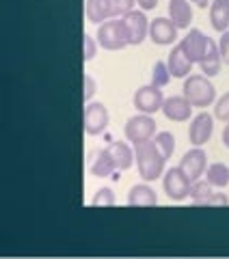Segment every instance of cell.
I'll use <instances>...</instances> for the list:
<instances>
[{
    "mask_svg": "<svg viewBox=\"0 0 229 259\" xmlns=\"http://www.w3.org/2000/svg\"><path fill=\"white\" fill-rule=\"evenodd\" d=\"M134 156H136V168L138 175L143 177V182H156L158 177L165 175V153L158 149L156 141H147L134 147Z\"/></svg>",
    "mask_w": 229,
    "mask_h": 259,
    "instance_id": "cell-1",
    "label": "cell"
},
{
    "mask_svg": "<svg viewBox=\"0 0 229 259\" xmlns=\"http://www.w3.org/2000/svg\"><path fill=\"white\" fill-rule=\"evenodd\" d=\"M182 95L188 97V102H190L195 108H208L216 102V89L210 82V76H206L203 71L184 78Z\"/></svg>",
    "mask_w": 229,
    "mask_h": 259,
    "instance_id": "cell-2",
    "label": "cell"
},
{
    "mask_svg": "<svg viewBox=\"0 0 229 259\" xmlns=\"http://www.w3.org/2000/svg\"><path fill=\"white\" fill-rule=\"evenodd\" d=\"M97 44L104 50H110V52H117V50H124L128 44V35H126V28H124V22L121 18H110L102 24H97Z\"/></svg>",
    "mask_w": 229,
    "mask_h": 259,
    "instance_id": "cell-3",
    "label": "cell"
},
{
    "mask_svg": "<svg viewBox=\"0 0 229 259\" xmlns=\"http://www.w3.org/2000/svg\"><path fill=\"white\" fill-rule=\"evenodd\" d=\"M124 134L126 139L130 141L136 147L141 143H147L156 136V119L154 115H147V112H141V115H134L126 121V127H124Z\"/></svg>",
    "mask_w": 229,
    "mask_h": 259,
    "instance_id": "cell-4",
    "label": "cell"
},
{
    "mask_svg": "<svg viewBox=\"0 0 229 259\" xmlns=\"http://www.w3.org/2000/svg\"><path fill=\"white\" fill-rule=\"evenodd\" d=\"M190 188H193V180L179 166H171L162 175V190L167 192L171 201H184L186 197H190Z\"/></svg>",
    "mask_w": 229,
    "mask_h": 259,
    "instance_id": "cell-5",
    "label": "cell"
},
{
    "mask_svg": "<svg viewBox=\"0 0 229 259\" xmlns=\"http://www.w3.org/2000/svg\"><path fill=\"white\" fill-rule=\"evenodd\" d=\"M212 44L214 41H212L206 32H201L199 28H188L186 37H182V41H179V46H182V50L186 52V56L193 63H197V65L203 61V56L210 52Z\"/></svg>",
    "mask_w": 229,
    "mask_h": 259,
    "instance_id": "cell-6",
    "label": "cell"
},
{
    "mask_svg": "<svg viewBox=\"0 0 229 259\" xmlns=\"http://www.w3.org/2000/svg\"><path fill=\"white\" fill-rule=\"evenodd\" d=\"M121 22H124V28H126V35H128V44L130 46H141L147 37H149V20H147L145 11H136L132 9L130 13H126L124 18H121Z\"/></svg>",
    "mask_w": 229,
    "mask_h": 259,
    "instance_id": "cell-7",
    "label": "cell"
},
{
    "mask_svg": "<svg viewBox=\"0 0 229 259\" xmlns=\"http://www.w3.org/2000/svg\"><path fill=\"white\" fill-rule=\"evenodd\" d=\"M110 123V115L108 108L102 102H87L85 106V115H83V127L89 136H97L102 134Z\"/></svg>",
    "mask_w": 229,
    "mask_h": 259,
    "instance_id": "cell-8",
    "label": "cell"
},
{
    "mask_svg": "<svg viewBox=\"0 0 229 259\" xmlns=\"http://www.w3.org/2000/svg\"><path fill=\"white\" fill-rule=\"evenodd\" d=\"M132 104L138 112H147V115H156L158 110H162L165 104V95H162L160 87L145 84L141 89H136V93L132 97Z\"/></svg>",
    "mask_w": 229,
    "mask_h": 259,
    "instance_id": "cell-9",
    "label": "cell"
},
{
    "mask_svg": "<svg viewBox=\"0 0 229 259\" xmlns=\"http://www.w3.org/2000/svg\"><path fill=\"white\" fill-rule=\"evenodd\" d=\"M212 132H214V117L208 110H201L188 125V141L193 147H203L212 139Z\"/></svg>",
    "mask_w": 229,
    "mask_h": 259,
    "instance_id": "cell-10",
    "label": "cell"
},
{
    "mask_svg": "<svg viewBox=\"0 0 229 259\" xmlns=\"http://www.w3.org/2000/svg\"><path fill=\"white\" fill-rule=\"evenodd\" d=\"M179 168H182L193 182L201 180V175H206V171H208V153L201 147H193L179 160Z\"/></svg>",
    "mask_w": 229,
    "mask_h": 259,
    "instance_id": "cell-11",
    "label": "cell"
},
{
    "mask_svg": "<svg viewBox=\"0 0 229 259\" xmlns=\"http://www.w3.org/2000/svg\"><path fill=\"white\" fill-rule=\"evenodd\" d=\"M193 104L188 102L186 95H171L165 97V104H162V115L169 121H175V123H184L193 117Z\"/></svg>",
    "mask_w": 229,
    "mask_h": 259,
    "instance_id": "cell-12",
    "label": "cell"
},
{
    "mask_svg": "<svg viewBox=\"0 0 229 259\" xmlns=\"http://www.w3.org/2000/svg\"><path fill=\"white\" fill-rule=\"evenodd\" d=\"M177 26L171 18H156L149 24V39L156 46H171L177 41Z\"/></svg>",
    "mask_w": 229,
    "mask_h": 259,
    "instance_id": "cell-13",
    "label": "cell"
},
{
    "mask_svg": "<svg viewBox=\"0 0 229 259\" xmlns=\"http://www.w3.org/2000/svg\"><path fill=\"white\" fill-rule=\"evenodd\" d=\"M167 65H169V71H171V76L173 78H188L190 76V71H193V61L186 56V52L182 50V46H173L171 48V54H169V59H167Z\"/></svg>",
    "mask_w": 229,
    "mask_h": 259,
    "instance_id": "cell-14",
    "label": "cell"
},
{
    "mask_svg": "<svg viewBox=\"0 0 229 259\" xmlns=\"http://www.w3.org/2000/svg\"><path fill=\"white\" fill-rule=\"evenodd\" d=\"M158 203V194L149 184H136L128 192V205L132 207H154Z\"/></svg>",
    "mask_w": 229,
    "mask_h": 259,
    "instance_id": "cell-15",
    "label": "cell"
},
{
    "mask_svg": "<svg viewBox=\"0 0 229 259\" xmlns=\"http://www.w3.org/2000/svg\"><path fill=\"white\" fill-rule=\"evenodd\" d=\"M108 153L112 156V160H114V164H117V171H128L130 166L134 164V149L130 147L128 143H124V141H112L108 147Z\"/></svg>",
    "mask_w": 229,
    "mask_h": 259,
    "instance_id": "cell-16",
    "label": "cell"
},
{
    "mask_svg": "<svg viewBox=\"0 0 229 259\" xmlns=\"http://www.w3.org/2000/svg\"><path fill=\"white\" fill-rule=\"evenodd\" d=\"M169 18L175 22L177 28H186L193 22V7L190 0H169Z\"/></svg>",
    "mask_w": 229,
    "mask_h": 259,
    "instance_id": "cell-17",
    "label": "cell"
},
{
    "mask_svg": "<svg viewBox=\"0 0 229 259\" xmlns=\"http://www.w3.org/2000/svg\"><path fill=\"white\" fill-rule=\"evenodd\" d=\"M210 24L216 32L229 30V0H212L210 3Z\"/></svg>",
    "mask_w": 229,
    "mask_h": 259,
    "instance_id": "cell-18",
    "label": "cell"
},
{
    "mask_svg": "<svg viewBox=\"0 0 229 259\" xmlns=\"http://www.w3.org/2000/svg\"><path fill=\"white\" fill-rule=\"evenodd\" d=\"M89 171H91L93 177H108L112 175L114 171H117V164H114L112 156L108 153V149H100L95 153V158L91 162V166H89Z\"/></svg>",
    "mask_w": 229,
    "mask_h": 259,
    "instance_id": "cell-19",
    "label": "cell"
},
{
    "mask_svg": "<svg viewBox=\"0 0 229 259\" xmlns=\"http://www.w3.org/2000/svg\"><path fill=\"white\" fill-rule=\"evenodd\" d=\"M85 15L91 24H102L110 20V0H87Z\"/></svg>",
    "mask_w": 229,
    "mask_h": 259,
    "instance_id": "cell-20",
    "label": "cell"
},
{
    "mask_svg": "<svg viewBox=\"0 0 229 259\" xmlns=\"http://www.w3.org/2000/svg\"><path fill=\"white\" fill-rule=\"evenodd\" d=\"M206 180L214 186V188H225L229 184V166L223 162H214V164L208 166L206 171Z\"/></svg>",
    "mask_w": 229,
    "mask_h": 259,
    "instance_id": "cell-21",
    "label": "cell"
},
{
    "mask_svg": "<svg viewBox=\"0 0 229 259\" xmlns=\"http://www.w3.org/2000/svg\"><path fill=\"white\" fill-rule=\"evenodd\" d=\"M220 63H223V59H220L218 44H212L210 52L203 56V61L199 63V69H201L206 76H216L218 71H220Z\"/></svg>",
    "mask_w": 229,
    "mask_h": 259,
    "instance_id": "cell-22",
    "label": "cell"
},
{
    "mask_svg": "<svg viewBox=\"0 0 229 259\" xmlns=\"http://www.w3.org/2000/svg\"><path fill=\"white\" fill-rule=\"evenodd\" d=\"M212 192H214V186L208 180H195L193 188H190V199L195 205H203V201H206Z\"/></svg>",
    "mask_w": 229,
    "mask_h": 259,
    "instance_id": "cell-23",
    "label": "cell"
},
{
    "mask_svg": "<svg viewBox=\"0 0 229 259\" xmlns=\"http://www.w3.org/2000/svg\"><path fill=\"white\" fill-rule=\"evenodd\" d=\"M171 78H173V76H171L169 65L165 61H158L156 65H154V69H151V84L154 87H160V89L167 87Z\"/></svg>",
    "mask_w": 229,
    "mask_h": 259,
    "instance_id": "cell-24",
    "label": "cell"
},
{
    "mask_svg": "<svg viewBox=\"0 0 229 259\" xmlns=\"http://www.w3.org/2000/svg\"><path fill=\"white\" fill-rule=\"evenodd\" d=\"M154 141H156L158 149L165 153V158H167V160L173 156V151H175V136L171 134V132H158L156 136H154Z\"/></svg>",
    "mask_w": 229,
    "mask_h": 259,
    "instance_id": "cell-25",
    "label": "cell"
},
{
    "mask_svg": "<svg viewBox=\"0 0 229 259\" xmlns=\"http://www.w3.org/2000/svg\"><path fill=\"white\" fill-rule=\"evenodd\" d=\"M114 192H112V188H108V186H104V188H100V190H95V194H93V199H91V205H95V207H110V205H114Z\"/></svg>",
    "mask_w": 229,
    "mask_h": 259,
    "instance_id": "cell-26",
    "label": "cell"
},
{
    "mask_svg": "<svg viewBox=\"0 0 229 259\" xmlns=\"http://www.w3.org/2000/svg\"><path fill=\"white\" fill-rule=\"evenodd\" d=\"M136 0H110V18H124L134 9Z\"/></svg>",
    "mask_w": 229,
    "mask_h": 259,
    "instance_id": "cell-27",
    "label": "cell"
},
{
    "mask_svg": "<svg viewBox=\"0 0 229 259\" xmlns=\"http://www.w3.org/2000/svg\"><path fill=\"white\" fill-rule=\"evenodd\" d=\"M214 117L218 121H223V123H227V121H229V91L223 93L214 102Z\"/></svg>",
    "mask_w": 229,
    "mask_h": 259,
    "instance_id": "cell-28",
    "label": "cell"
},
{
    "mask_svg": "<svg viewBox=\"0 0 229 259\" xmlns=\"http://www.w3.org/2000/svg\"><path fill=\"white\" fill-rule=\"evenodd\" d=\"M97 48H100L97 39L85 32V37H83V61H85V63H89V61H93V59H95Z\"/></svg>",
    "mask_w": 229,
    "mask_h": 259,
    "instance_id": "cell-29",
    "label": "cell"
},
{
    "mask_svg": "<svg viewBox=\"0 0 229 259\" xmlns=\"http://www.w3.org/2000/svg\"><path fill=\"white\" fill-rule=\"evenodd\" d=\"M95 91H97L95 80L89 76V74H85V78H83V100L85 102H91V97L95 95Z\"/></svg>",
    "mask_w": 229,
    "mask_h": 259,
    "instance_id": "cell-30",
    "label": "cell"
},
{
    "mask_svg": "<svg viewBox=\"0 0 229 259\" xmlns=\"http://www.w3.org/2000/svg\"><path fill=\"white\" fill-rule=\"evenodd\" d=\"M218 50H220V59H223V63H225V65H229V30L220 32Z\"/></svg>",
    "mask_w": 229,
    "mask_h": 259,
    "instance_id": "cell-31",
    "label": "cell"
},
{
    "mask_svg": "<svg viewBox=\"0 0 229 259\" xmlns=\"http://www.w3.org/2000/svg\"><path fill=\"white\" fill-rule=\"evenodd\" d=\"M229 203V197L225 192H212L210 197L203 201V205H227Z\"/></svg>",
    "mask_w": 229,
    "mask_h": 259,
    "instance_id": "cell-32",
    "label": "cell"
},
{
    "mask_svg": "<svg viewBox=\"0 0 229 259\" xmlns=\"http://www.w3.org/2000/svg\"><path fill=\"white\" fill-rule=\"evenodd\" d=\"M136 5L141 7L143 11H151V9H156L158 7V0H136Z\"/></svg>",
    "mask_w": 229,
    "mask_h": 259,
    "instance_id": "cell-33",
    "label": "cell"
},
{
    "mask_svg": "<svg viewBox=\"0 0 229 259\" xmlns=\"http://www.w3.org/2000/svg\"><path fill=\"white\" fill-rule=\"evenodd\" d=\"M220 141H223V145L229 149V121H227V125H225V130H223V136H220Z\"/></svg>",
    "mask_w": 229,
    "mask_h": 259,
    "instance_id": "cell-34",
    "label": "cell"
},
{
    "mask_svg": "<svg viewBox=\"0 0 229 259\" xmlns=\"http://www.w3.org/2000/svg\"><path fill=\"white\" fill-rule=\"evenodd\" d=\"M190 3H193V5H197L199 9H206V7L210 5V0H190Z\"/></svg>",
    "mask_w": 229,
    "mask_h": 259,
    "instance_id": "cell-35",
    "label": "cell"
}]
</instances>
